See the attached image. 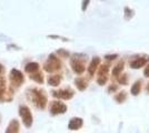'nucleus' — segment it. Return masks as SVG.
<instances>
[{
    "label": "nucleus",
    "instance_id": "1",
    "mask_svg": "<svg viewBox=\"0 0 149 133\" xmlns=\"http://www.w3.org/2000/svg\"><path fill=\"white\" fill-rule=\"evenodd\" d=\"M31 92H32V100H33V103H35L39 109H45L46 104H47V96L45 95L44 92H42L41 90H38V89H32Z\"/></svg>",
    "mask_w": 149,
    "mask_h": 133
},
{
    "label": "nucleus",
    "instance_id": "13",
    "mask_svg": "<svg viewBox=\"0 0 149 133\" xmlns=\"http://www.w3.org/2000/svg\"><path fill=\"white\" fill-rule=\"evenodd\" d=\"M7 133H16L19 132V122L17 120H13L9 125H8V129H7Z\"/></svg>",
    "mask_w": 149,
    "mask_h": 133
},
{
    "label": "nucleus",
    "instance_id": "4",
    "mask_svg": "<svg viewBox=\"0 0 149 133\" xmlns=\"http://www.w3.org/2000/svg\"><path fill=\"white\" fill-rule=\"evenodd\" d=\"M19 114L22 118L24 124L27 127H30L31 124H32V115H31L30 110L27 108V107H25V105H22V107H20V109H19Z\"/></svg>",
    "mask_w": 149,
    "mask_h": 133
},
{
    "label": "nucleus",
    "instance_id": "22",
    "mask_svg": "<svg viewBox=\"0 0 149 133\" xmlns=\"http://www.w3.org/2000/svg\"><path fill=\"white\" fill-rule=\"evenodd\" d=\"M132 16H134V11L131 10L130 8L126 7L125 8V17H126V19H131Z\"/></svg>",
    "mask_w": 149,
    "mask_h": 133
},
{
    "label": "nucleus",
    "instance_id": "14",
    "mask_svg": "<svg viewBox=\"0 0 149 133\" xmlns=\"http://www.w3.org/2000/svg\"><path fill=\"white\" fill-rule=\"evenodd\" d=\"M125 68V62L124 61H120L116 67H113V69L111 71V74L113 76H118L119 74H121V72L124 71Z\"/></svg>",
    "mask_w": 149,
    "mask_h": 133
},
{
    "label": "nucleus",
    "instance_id": "28",
    "mask_svg": "<svg viewBox=\"0 0 149 133\" xmlns=\"http://www.w3.org/2000/svg\"><path fill=\"white\" fill-rule=\"evenodd\" d=\"M1 72H2V65L0 64V73H1Z\"/></svg>",
    "mask_w": 149,
    "mask_h": 133
},
{
    "label": "nucleus",
    "instance_id": "9",
    "mask_svg": "<svg viewBox=\"0 0 149 133\" xmlns=\"http://www.w3.org/2000/svg\"><path fill=\"white\" fill-rule=\"evenodd\" d=\"M71 67H72V70L78 74H81L85 71V64L82 61L78 60V59H72L71 60Z\"/></svg>",
    "mask_w": 149,
    "mask_h": 133
},
{
    "label": "nucleus",
    "instance_id": "2",
    "mask_svg": "<svg viewBox=\"0 0 149 133\" xmlns=\"http://www.w3.org/2000/svg\"><path fill=\"white\" fill-rule=\"evenodd\" d=\"M61 68V62L60 60L56 58L54 54H50V57L48 58L47 62L45 63L44 69L47 71V72H55L57 70H59Z\"/></svg>",
    "mask_w": 149,
    "mask_h": 133
},
{
    "label": "nucleus",
    "instance_id": "10",
    "mask_svg": "<svg viewBox=\"0 0 149 133\" xmlns=\"http://www.w3.org/2000/svg\"><path fill=\"white\" fill-rule=\"evenodd\" d=\"M84 124V121L80 118H74L71 119L70 122L68 124V129L69 130H79Z\"/></svg>",
    "mask_w": 149,
    "mask_h": 133
},
{
    "label": "nucleus",
    "instance_id": "20",
    "mask_svg": "<svg viewBox=\"0 0 149 133\" xmlns=\"http://www.w3.org/2000/svg\"><path fill=\"white\" fill-rule=\"evenodd\" d=\"M31 79H32V80H35V81H36V82H38V83L44 82V78H42V74H41V73L32 74V76H31Z\"/></svg>",
    "mask_w": 149,
    "mask_h": 133
},
{
    "label": "nucleus",
    "instance_id": "27",
    "mask_svg": "<svg viewBox=\"0 0 149 133\" xmlns=\"http://www.w3.org/2000/svg\"><path fill=\"white\" fill-rule=\"evenodd\" d=\"M58 53H60V54H63V56H66V57H68V56H69L68 52H65V51H62V50H59V51H58Z\"/></svg>",
    "mask_w": 149,
    "mask_h": 133
},
{
    "label": "nucleus",
    "instance_id": "6",
    "mask_svg": "<svg viewBox=\"0 0 149 133\" xmlns=\"http://www.w3.org/2000/svg\"><path fill=\"white\" fill-rule=\"evenodd\" d=\"M52 95L59 98V99H63V100H69L74 96V91L70 90V89H63L60 91H56V92H52Z\"/></svg>",
    "mask_w": 149,
    "mask_h": 133
},
{
    "label": "nucleus",
    "instance_id": "29",
    "mask_svg": "<svg viewBox=\"0 0 149 133\" xmlns=\"http://www.w3.org/2000/svg\"><path fill=\"white\" fill-rule=\"evenodd\" d=\"M147 90L149 91V83H148V87H147Z\"/></svg>",
    "mask_w": 149,
    "mask_h": 133
},
{
    "label": "nucleus",
    "instance_id": "24",
    "mask_svg": "<svg viewBox=\"0 0 149 133\" xmlns=\"http://www.w3.org/2000/svg\"><path fill=\"white\" fill-rule=\"evenodd\" d=\"M89 1H90V0H85V1L82 2V10H86V9H87V6H88V3H89Z\"/></svg>",
    "mask_w": 149,
    "mask_h": 133
},
{
    "label": "nucleus",
    "instance_id": "3",
    "mask_svg": "<svg viewBox=\"0 0 149 133\" xmlns=\"http://www.w3.org/2000/svg\"><path fill=\"white\" fill-rule=\"evenodd\" d=\"M108 74H109V65L108 64H99V72H98V79L97 83L99 85H105L108 81Z\"/></svg>",
    "mask_w": 149,
    "mask_h": 133
},
{
    "label": "nucleus",
    "instance_id": "11",
    "mask_svg": "<svg viewBox=\"0 0 149 133\" xmlns=\"http://www.w3.org/2000/svg\"><path fill=\"white\" fill-rule=\"evenodd\" d=\"M99 64H100V59H99V58H98V57L93 58L91 62L89 63V67H88V72H89V74H90V76H93V73L96 72L97 68L99 67Z\"/></svg>",
    "mask_w": 149,
    "mask_h": 133
},
{
    "label": "nucleus",
    "instance_id": "5",
    "mask_svg": "<svg viewBox=\"0 0 149 133\" xmlns=\"http://www.w3.org/2000/svg\"><path fill=\"white\" fill-rule=\"evenodd\" d=\"M66 111H67V105L65 103L59 101H55L51 104V108H50V112H51V114H54V115L65 113Z\"/></svg>",
    "mask_w": 149,
    "mask_h": 133
},
{
    "label": "nucleus",
    "instance_id": "21",
    "mask_svg": "<svg viewBox=\"0 0 149 133\" xmlns=\"http://www.w3.org/2000/svg\"><path fill=\"white\" fill-rule=\"evenodd\" d=\"M118 82L120 83V84H123V85H126V84L128 83V76H127V74H123V76L119 74Z\"/></svg>",
    "mask_w": 149,
    "mask_h": 133
},
{
    "label": "nucleus",
    "instance_id": "17",
    "mask_svg": "<svg viewBox=\"0 0 149 133\" xmlns=\"http://www.w3.org/2000/svg\"><path fill=\"white\" fill-rule=\"evenodd\" d=\"M39 69V64L36 63V62H30V63H28L26 65V72H28V73H32V72H36L37 70Z\"/></svg>",
    "mask_w": 149,
    "mask_h": 133
},
{
    "label": "nucleus",
    "instance_id": "23",
    "mask_svg": "<svg viewBox=\"0 0 149 133\" xmlns=\"http://www.w3.org/2000/svg\"><path fill=\"white\" fill-rule=\"evenodd\" d=\"M117 57H118L117 54H111V56H106L105 58L107 59V60H110V61H112V60H115Z\"/></svg>",
    "mask_w": 149,
    "mask_h": 133
},
{
    "label": "nucleus",
    "instance_id": "8",
    "mask_svg": "<svg viewBox=\"0 0 149 133\" xmlns=\"http://www.w3.org/2000/svg\"><path fill=\"white\" fill-rule=\"evenodd\" d=\"M10 79H11L13 84H16V85H20L21 83L24 82V76H22V73L19 70H16V69L11 70Z\"/></svg>",
    "mask_w": 149,
    "mask_h": 133
},
{
    "label": "nucleus",
    "instance_id": "15",
    "mask_svg": "<svg viewBox=\"0 0 149 133\" xmlns=\"http://www.w3.org/2000/svg\"><path fill=\"white\" fill-rule=\"evenodd\" d=\"M60 81H61V76L55 74V76H51L48 79V84L51 87H57V85L60 84Z\"/></svg>",
    "mask_w": 149,
    "mask_h": 133
},
{
    "label": "nucleus",
    "instance_id": "19",
    "mask_svg": "<svg viewBox=\"0 0 149 133\" xmlns=\"http://www.w3.org/2000/svg\"><path fill=\"white\" fill-rule=\"evenodd\" d=\"M5 90H6V80L3 76H0V95L3 94Z\"/></svg>",
    "mask_w": 149,
    "mask_h": 133
},
{
    "label": "nucleus",
    "instance_id": "7",
    "mask_svg": "<svg viewBox=\"0 0 149 133\" xmlns=\"http://www.w3.org/2000/svg\"><path fill=\"white\" fill-rule=\"evenodd\" d=\"M148 62H149V58L147 56L146 57L137 58V59L132 60L130 62V68H132V69H140V68L145 67Z\"/></svg>",
    "mask_w": 149,
    "mask_h": 133
},
{
    "label": "nucleus",
    "instance_id": "16",
    "mask_svg": "<svg viewBox=\"0 0 149 133\" xmlns=\"http://www.w3.org/2000/svg\"><path fill=\"white\" fill-rule=\"evenodd\" d=\"M140 90H141V81H137L134 83V85L131 87V94L132 95H138L140 93Z\"/></svg>",
    "mask_w": 149,
    "mask_h": 133
},
{
    "label": "nucleus",
    "instance_id": "18",
    "mask_svg": "<svg viewBox=\"0 0 149 133\" xmlns=\"http://www.w3.org/2000/svg\"><path fill=\"white\" fill-rule=\"evenodd\" d=\"M126 98H127V93L125 91H120L119 93L115 95V101L117 103H124L126 101Z\"/></svg>",
    "mask_w": 149,
    "mask_h": 133
},
{
    "label": "nucleus",
    "instance_id": "12",
    "mask_svg": "<svg viewBox=\"0 0 149 133\" xmlns=\"http://www.w3.org/2000/svg\"><path fill=\"white\" fill-rule=\"evenodd\" d=\"M74 83H76V87L78 88L79 91H85L88 87L87 81H86L84 78H77L76 81H74Z\"/></svg>",
    "mask_w": 149,
    "mask_h": 133
},
{
    "label": "nucleus",
    "instance_id": "25",
    "mask_svg": "<svg viewBox=\"0 0 149 133\" xmlns=\"http://www.w3.org/2000/svg\"><path fill=\"white\" fill-rule=\"evenodd\" d=\"M143 74H145V76H148L149 78V64L146 67V69H145V71H143Z\"/></svg>",
    "mask_w": 149,
    "mask_h": 133
},
{
    "label": "nucleus",
    "instance_id": "26",
    "mask_svg": "<svg viewBox=\"0 0 149 133\" xmlns=\"http://www.w3.org/2000/svg\"><path fill=\"white\" fill-rule=\"evenodd\" d=\"M116 89H117V85H111V87H109L108 91H109V92H113Z\"/></svg>",
    "mask_w": 149,
    "mask_h": 133
}]
</instances>
